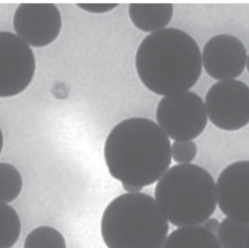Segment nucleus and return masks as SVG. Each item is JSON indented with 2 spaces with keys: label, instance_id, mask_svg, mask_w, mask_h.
Wrapping results in <instances>:
<instances>
[{
  "label": "nucleus",
  "instance_id": "nucleus-1",
  "mask_svg": "<svg viewBox=\"0 0 249 248\" xmlns=\"http://www.w3.org/2000/svg\"><path fill=\"white\" fill-rule=\"evenodd\" d=\"M104 160L115 180L144 188L167 172L172 145L158 124L130 117L111 129L104 144Z\"/></svg>",
  "mask_w": 249,
  "mask_h": 248
},
{
  "label": "nucleus",
  "instance_id": "nucleus-2",
  "mask_svg": "<svg viewBox=\"0 0 249 248\" xmlns=\"http://www.w3.org/2000/svg\"><path fill=\"white\" fill-rule=\"evenodd\" d=\"M140 81L153 93L168 96L191 90L202 73V54L186 32L166 28L147 35L136 53Z\"/></svg>",
  "mask_w": 249,
  "mask_h": 248
},
{
  "label": "nucleus",
  "instance_id": "nucleus-3",
  "mask_svg": "<svg viewBox=\"0 0 249 248\" xmlns=\"http://www.w3.org/2000/svg\"><path fill=\"white\" fill-rule=\"evenodd\" d=\"M168 230L158 203L142 192L115 198L101 219V236L107 248H162Z\"/></svg>",
  "mask_w": 249,
  "mask_h": 248
},
{
  "label": "nucleus",
  "instance_id": "nucleus-4",
  "mask_svg": "<svg viewBox=\"0 0 249 248\" xmlns=\"http://www.w3.org/2000/svg\"><path fill=\"white\" fill-rule=\"evenodd\" d=\"M155 200L174 226H200L217 208V185L204 168L176 165L157 183Z\"/></svg>",
  "mask_w": 249,
  "mask_h": 248
},
{
  "label": "nucleus",
  "instance_id": "nucleus-5",
  "mask_svg": "<svg viewBox=\"0 0 249 248\" xmlns=\"http://www.w3.org/2000/svg\"><path fill=\"white\" fill-rule=\"evenodd\" d=\"M156 117L159 127L175 142L199 138L208 119L205 103L191 91L163 97L157 106Z\"/></svg>",
  "mask_w": 249,
  "mask_h": 248
},
{
  "label": "nucleus",
  "instance_id": "nucleus-6",
  "mask_svg": "<svg viewBox=\"0 0 249 248\" xmlns=\"http://www.w3.org/2000/svg\"><path fill=\"white\" fill-rule=\"evenodd\" d=\"M205 107L213 126L237 131L249 124V87L238 80L215 83L206 93Z\"/></svg>",
  "mask_w": 249,
  "mask_h": 248
},
{
  "label": "nucleus",
  "instance_id": "nucleus-7",
  "mask_svg": "<svg viewBox=\"0 0 249 248\" xmlns=\"http://www.w3.org/2000/svg\"><path fill=\"white\" fill-rule=\"evenodd\" d=\"M36 72V58L30 45L14 33L0 31V99L22 93Z\"/></svg>",
  "mask_w": 249,
  "mask_h": 248
},
{
  "label": "nucleus",
  "instance_id": "nucleus-8",
  "mask_svg": "<svg viewBox=\"0 0 249 248\" xmlns=\"http://www.w3.org/2000/svg\"><path fill=\"white\" fill-rule=\"evenodd\" d=\"M13 25L17 36L30 47H47L60 34L62 18L54 3H20L15 11Z\"/></svg>",
  "mask_w": 249,
  "mask_h": 248
},
{
  "label": "nucleus",
  "instance_id": "nucleus-9",
  "mask_svg": "<svg viewBox=\"0 0 249 248\" xmlns=\"http://www.w3.org/2000/svg\"><path fill=\"white\" fill-rule=\"evenodd\" d=\"M247 56L245 45L238 37L219 34L205 43L202 63L206 73L214 80L231 81L243 73Z\"/></svg>",
  "mask_w": 249,
  "mask_h": 248
},
{
  "label": "nucleus",
  "instance_id": "nucleus-10",
  "mask_svg": "<svg viewBox=\"0 0 249 248\" xmlns=\"http://www.w3.org/2000/svg\"><path fill=\"white\" fill-rule=\"evenodd\" d=\"M215 185L220 210L229 219L249 223V161L229 164Z\"/></svg>",
  "mask_w": 249,
  "mask_h": 248
},
{
  "label": "nucleus",
  "instance_id": "nucleus-11",
  "mask_svg": "<svg viewBox=\"0 0 249 248\" xmlns=\"http://www.w3.org/2000/svg\"><path fill=\"white\" fill-rule=\"evenodd\" d=\"M128 15L137 29L148 33L166 29L174 15L172 3H129Z\"/></svg>",
  "mask_w": 249,
  "mask_h": 248
},
{
  "label": "nucleus",
  "instance_id": "nucleus-12",
  "mask_svg": "<svg viewBox=\"0 0 249 248\" xmlns=\"http://www.w3.org/2000/svg\"><path fill=\"white\" fill-rule=\"evenodd\" d=\"M162 248H222L218 239L202 226L177 228Z\"/></svg>",
  "mask_w": 249,
  "mask_h": 248
},
{
  "label": "nucleus",
  "instance_id": "nucleus-13",
  "mask_svg": "<svg viewBox=\"0 0 249 248\" xmlns=\"http://www.w3.org/2000/svg\"><path fill=\"white\" fill-rule=\"evenodd\" d=\"M217 234L222 248H246L249 223L224 219L221 222Z\"/></svg>",
  "mask_w": 249,
  "mask_h": 248
},
{
  "label": "nucleus",
  "instance_id": "nucleus-14",
  "mask_svg": "<svg viewBox=\"0 0 249 248\" xmlns=\"http://www.w3.org/2000/svg\"><path fill=\"white\" fill-rule=\"evenodd\" d=\"M21 222L9 204L0 203V248H12L20 237Z\"/></svg>",
  "mask_w": 249,
  "mask_h": 248
},
{
  "label": "nucleus",
  "instance_id": "nucleus-15",
  "mask_svg": "<svg viewBox=\"0 0 249 248\" xmlns=\"http://www.w3.org/2000/svg\"><path fill=\"white\" fill-rule=\"evenodd\" d=\"M23 182L18 169L8 163H0V203L15 201L22 190Z\"/></svg>",
  "mask_w": 249,
  "mask_h": 248
},
{
  "label": "nucleus",
  "instance_id": "nucleus-16",
  "mask_svg": "<svg viewBox=\"0 0 249 248\" xmlns=\"http://www.w3.org/2000/svg\"><path fill=\"white\" fill-rule=\"evenodd\" d=\"M23 248H67V242L62 233L54 227L41 226L28 234Z\"/></svg>",
  "mask_w": 249,
  "mask_h": 248
},
{
  "label": "nucleus",
  "instance_id": "nucleus-17",
  "mask_svg": "<svg viewBox=\"0 0 249 248\" xmlns=\"http://www.w3.org/2000/svg\"><path fill=\"white\" fill-rule=\"evenodd\" d=\"M198 147L193 141L175 142L172 145V158L179 165L192 164L196 159Z\"/></svg>",
  "mask_w": 249,
  "mask_h": 248
},
{
  "label": "nucleus",
  "instance_id": "nucleus-18",
  "mask_svg": "<svg viewBox=\"0 0 249 248\" xmlns=\"http://www.w3.org/2000/svg\"><path fill=\"white\" fill-rule=\"evenodd\" d=\"M80 9L83 11H87L89 13H93V14H103V13L109 12L117 8L118 3H77Z\"/></svg>",
  "mask_w": 249,
  "mask_h": 248
},
{
  "label": "nucleus",
  "instance_id": "nucleus-19",
  "mask_svg": "<svg viewBox=\"0 0 249 248\" xmlns=\"http://www.w3.org/2000/svg\"><path fill=\"white\" fill-rule=\"evenodd\" d=\"M220 222L214 219V218H209L204 224H203V227L205 228L207 231H209L211 233H213V236L215 233H218L219 230V227H220Z\"/></svg>",
  "mask_w": 249,
  "mask_h": 248
},
{
  "label": "nucleus",
  "instance_id": "nucleus-20",
  "mask_svg": "<svg viewBox=\"0 0 249 248\" xmlns=\"http://www.w3.org/2000/svg\"><path fill=\"white\" fill-rule=\"evenodd\" d=\"M122 187L124 190L126 191V193H138L141 192L142 188L138 186H134V185H127V184H122Z\"/></svg>",
  "mask_w": 249,
  "mask_h": 248
},
{
  "label": "nucleus",
  "instance_id": "nucleus-21",
  "mask_svg": "<svg viewBox=\"0 0 249 248\" xmlns=\"http://www.w3.org/2000/svg\"><path fill=\"white\" fill-rule=\"evenodd\" d=\"M3 149V133H2V130L0 128V153H1Z\"/></svg>",
  "mask_w": 249,
  "mask_h": 248
},
{
  "label": "nucleus",
  "instance_id": "nucleus-22",
  "mask_svg": "<svg viewBox=\"0 0 249 248\" xmlns=\"http://www.w3.org/2000/svg\"><path fill=\"white\" fill-rule=\"evenodd\" d=\"M246 67H247V70L249 72V55L247 56V62H246Z\"/></svg>",
  "mask_w": 249,
  "mask_h": 248
},
{
  "label": "nucleus",
  "instance_id": "nucleus-23",
  "mask_svg": "<svg viewBox=\"0 0 249 248\" xmlns=\"http://www.w3.org/2000/svg\"><path fill=\"white\" fill-rule=\"evenodd\" d=\"M246 248H249V234H248V238H247V246Z\"/></svg>",
  "mask_w": 249,
  "mask_h": 248
}]
</instances>
